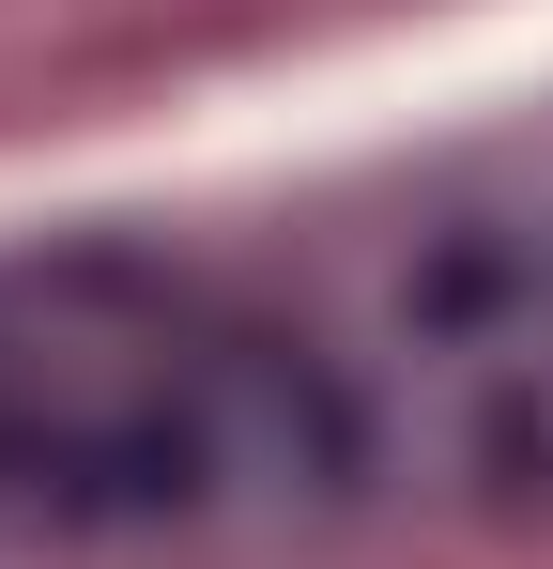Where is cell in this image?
Returning <instances> with one entry per match:
<instances>
[{
  "mask_svg": "<svg viewBox=\"0 0 553 569\" xmlns=\"http://www.w3.org/2000/svg\"><path fill=\"white\" fill-rule=\"evenodd\" d=\"M262 431H276V462L308 477V492H369V400L323 370L308 339H292V355H262Z\"/></svg>",
  "mask_w": 553,
  "mask_h": 569,
  "instance_id": "6da1fadb",
  "label": "cell"
},
{
  "mask_svg": "<svg viewBox=\"0 0 553 569\" xmlns=\"http://www.w3.org/2000/svg\"><path fill=\"white\" fill-rule=\"evenodd\" d=\"M507 278H523V262H507V247H476V231H461L446 262H431V278H415V323H492V308H507Z\"/></svg>",
  "mask_w": 553,
  "mask_h": 569,
  "instance_id": "7a4b0ae2",
  "label": "cell"
},
{
  "mask_svg": "<svg viewBox=\"0 0 553 569\" xmlns=\"http://www.w3.org/2000/svg\"><path fill=\"white\" fill-rule=\"evenodd\" d=\"M476 462H492V492H553V416H523V400H492Z\"/></svg>",
  "mask_w": 553,
  "mask_h": 569,
  "instance_id": "3957f363",
  "label": "cell"
}]
</instances>
